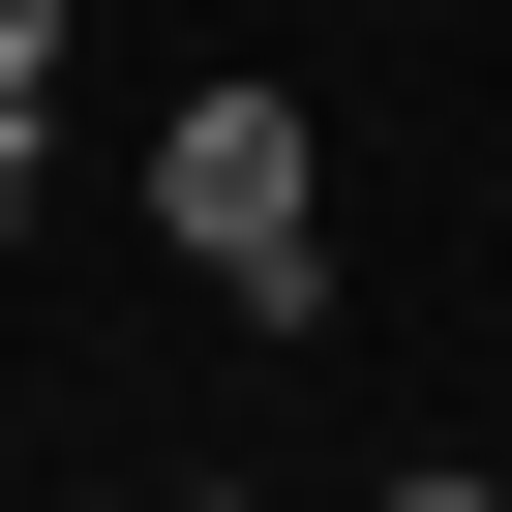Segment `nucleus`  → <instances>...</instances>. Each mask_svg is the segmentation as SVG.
Masks as SVG:
<instances>
[{
	"instance_id": "f257e3e1",
	"label": "nucleus",
	"mask_w": 512,
	"mask_h": 512,
	"mask_svg": "<svg viewBox=\"0 0 512 512\" xmlns=\"http://www.w3.org/2000/svg\"><path fill=\"white\" fill-rule=\"evenodd\" d=\"M302 181H332L302 91H181V121H151V211H181V272H211L241 332H302V302H332V211H302Z\"/></svg>"
}]
</instances>
